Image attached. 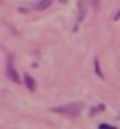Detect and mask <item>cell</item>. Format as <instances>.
I'll return each instance as SVG.
<instances>
[{"label": "cell", "instance_id": "1", "mask_svg": "<svg viewBox=\"0 0 120 129\" xmlns=\"http://www.w3.org/2000/svg\"><path fill=\"white\" fill-rule=\"evenodd\" d=\"M83 110V104L81 103H71V104H64V106H58V108H51L53 113H58V115H65V117H78Z\"/></svg>", "mask_w": 120, "mask_h": 129}, {"label": "cell", "instance_id": "2", "mask_svg": "<svg viewBox=\"0 0 120 129\" xmlns=\"http://www.w3.org/2000/svg\"><path fill=\"white\" fill-rule=\"evenodd\" d=\"M7 78H9V80H13L14 83H18V81H20V76H18L16 69L13 67V57H11V55L7 57Z\"/></svg>", "mask_w": 120, "mask_h": 129}, {"label": "cell", "instance_id": "3", "mask_svg": "<svg viewBox=\"0 0 120 129\" xmlns=\"http://www.w3.org/2000/svg\"><path fill=\"white\" fill-rule=\"evenodd\" d=\"M25 83H27L28 90H32V92L35 90V80H34V78H32L30 74H27V76H25Z\"/></svg>", "mask_w": 120, "mask_h": 129}, {"label": "cell", "instance_id": "4", "mask_svg": "<svg viewBox=\"0 0 120 129\" xmlns=\"http://www.w3.org/2000/svg\"><path fill=\"white\" fill-rule=\"evenodd\" d=\"M50 6H51V0H39V2L35 4V9L37 11H43V9L50 7Z\"/></svg>", "mask_w": 120, "mask_h": 129}, {"label": "cell", "instance_id": "5", "mask_svg": "<svg viewBox=\"0 0 120 129\" xmlns=\"http://www.w3.org/2000/svg\"><path fill=\"white\" fill-rule=\"evenodd\" d=\"M78 11H79L78 23H81V21H83V18H85V7H83V2H81V0H78Z\"/></svg>", "mask_w": 120, "mask_h": 129}, {"label": "cell", "instance_id": "6", "mask_svg": "<svg viewBox=\"0 0 120 129\" xmlns=\"http://www.w3.org/2000/svg\"><path fill=\"white\" fill-rule=\"evenodd\" d=\"M104 110V104H97V106H94L92 110H90V117H94L95 113H99V111H102Z\"/></svg>", "mask_w": 120, "mask_h": 129}, {"label": "cell", "instance_id": "7", "mask_svg": "<svg viewBox=\"0 0 120 129\" xmlns=\"http://www.w3.org/2000/svg\"><path fill=\"white\" fill-rule=\"evenodd\" d=\"M95 73L102 78V73H101V67H99V60H95Z\"/></svg>", "mask_w": 120, "mask_h": 129}, {"label": "cell", "instance_id": "8", "mask_svg": "<svg viewBox=\"0 0 120 129\" xmlns=\"http://www.w3.org/2000/svg\"><path fill=\"white\" fill-rule=\"evenodd\" d=\"M88 2H90L94 7H99V0H88Z\"/></svg>", "mask_w": 120, "mask_h": 129}]
</instances>
